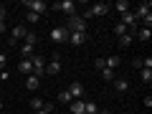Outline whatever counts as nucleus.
<instances>
[{"label": "nucleus", "mask_w": 152, "mask_h": 114, "mask_svg": "<svg viewBox=\"0 0 152 114\" xmlns=\"http://www.w3.org/2000/svg\"><path fill=\"white\" fill-rule=\"evenodd\" d=\"M64 28L69 33H86V20H84L81 15H76V13H74V15H69V20H66Z\"/></svg>", "instance_id": "1"}, {"label": "nucleus", "mask_w": 152, "mask_h": 114, "mask_svg": "<svg viewBox=\"0 0 152 114\" xmlns=\"http://www.w3.org/2000/svg\"><path fill=\"white\" fill-rule=\"evenodd\" d=\"M23 8H26L28 13H36V15H43V13L48 10V5H46L43 0H23Z\"/></svg>", "instance_id": "2"}, {"label": "nucleus", "mask_w": 152, "mask_h": 114, "mask_svg": "<svg viewBox=\"0 0 152 114\" xmlns=\"http://www.w3.org/2000/svg\"><path fill=\"white\" fill-rule=\"evenodd\" d=\"M31 64H33V76H36V79L46 76V61L41 58V56H36V53H33V56H31Z\"/></svg>", "instance_id": "3"}, {"label": "nucleus", "mask_w": 152, "mask_h": 114, "mask_svg": "<svg viewBox=\"0 0 152 114\" xmlns=\"http://www.w3.org/2000/svg\"><path fill=\"white\" fill-rule=\"evenodd\" d=\"M51 41H53V43H64V41H69V31H66L64 26L53 28V31H51Z\"/></svg>", "instance_id": "4"}, {"label": "nucleus", "mask_w": 152, "mask_h": 114, "mask_svg": "<svg viewBox=\"0 0 152 114\" xmlns=\"http://www.w3.org/2000/svg\"><path fill=\"white\" fill-rule=\"evenodd\" d=\"M109 8L112 5H107V3H94V5L89 8V13H91V18H99V15H107Z\"/></svg>", "instance_id": "5"}, {"label": "nucleus", "mask_w": 152, "mask_h": 114, "mask_svg": "<svg viewBox=\"0 0 152 114\" xmlns=\"http://www.w3.org/2000/svg\"><path fill=\"white\" fill-rule=\"evenodd\" d=\"M26 33H28V28H26V26H15V28L10 31V46H15L20 38H26Z\"/></svg>", "instance_id": "6"}, {"label": "nucleus", "mask_w": 152, "mask_h": 114, "mask_svg": "<svg viewBox=\"0 0 152 114\" xmlns=\"http://www.w3.org/2000/svg\"><path fill=\"white\" fill-rule=\"evenodd\" d=\"M56 10H64V13H69V15H74V10H76V3L74 0H61V3H56Z\"/></svg>", "instance_id": "7"}, {"label": "nucleus", "mask_w": 152, "mask_h": 114, "mask_svg": "<svg viewBox=\"0 0 152 114\" xmlns=\"http://www.w3.org/2000/svg\"><path fill=\"white\" fill-rule=\"evenodd\" d=\"M69 94H71L74 99H81V94H84V84H81V81H74V84L69 86Z\"/></svg>", "instance_id": "8"}, {"label": "nucleus", "mask_w": 152, "mask_h": 114, "mask_svg": "<svg viewBox=\"0 0 152 114\" xmlns=\"http://www.w3.org/2000/svg\"><path fill=\"white\" fill-rule=\"evenodd\" d=\"M18 71H20V74H26V76H31V74H33V64H31V58H23L20 64H18Z\"/></svg>", "instance_id": "9"}, {"label": "nucleus", "mask_w": 152, "mask_h": 114, "mask_svg": "<svg viewBox=\"0 0 152 114\" xmlns=\"http://www.w3.org/2000/svg\"><path fill=\"white\" fill-rule=\"evenodd\" d=\"M69 41L74 46H84V41H86V33H69Z\"/></svg>", "instance_id": "10"}, {"label": "nucleus", "mask_w": 152, "mask_h": 114, "mask_svg": "<svg viewBox=\"0 0 152 114\" xmlns=\"http://www.w3.org/2000/svg\"><path fill=\"white\" fill-rule=\"evenodd\" d=\"M122 64V58H119V56H109V58H104V69H117V66H119Z\"/></svg>", "instance_id": "11"}, {"label": "nucleus", "mask_w": 152, "mask_h": 114, "mask_svg": "<svg viewBox=\"0 0 152 114\" xmlns=\"http://www.w3.org/2000/svg\"><path fill=\"white\" fill-rule=\"evenodd\" d=\"M38 84H41V79H36V76H26V89H28V91H36V89H38Z\"/></svg>", "instance_id": "12"}, {"label": "nucleus", "mask_w": 152, "mask_h": 114, "mask_svg": "<svg viewBox=\"0 0 152 114\" xmlns=\"http://www.w3.org/2000/svg\"><path fill=\"white\" fill-rule=\"evenodd\" d=\"M69 112L71 114H81L84 112V102H81V99H74V102L69 104Z\"/></svg>", "instance_id": "13"}, {"label": "nucleus", "mask_w": 152, "mask_h": 114, "mask_svg": "<svg viewBox=\"0 0 152 114\" xmlns=\"http://www.w3.org/2000/svg\"><path fill=\"white\" fill-rule=\"evenodd\" d=\"M58 71H61V61H58V58H53L48 66H46V74H51V76H56Z\"/></svg>", "instance_id": "14"}, {"label": "nucleus", "mask_w": 152, "mask_h": 114, "mask_svg": "<svg viewBox=\"0 0 152 114\" xmlns=\"http://www.w3.org/2000/svg\"><path fill=\"white\" fill-rule=\"evenodd\" d=\"M137 38H140V41H145V43H147V41H150V38H152V31H150V28H137Z\"/></svg>", "instance_id": "15"}, {"label": "nucleus", "mask_w": 152, "mask_h": 114, "mask_svg": "<svg viewBox=\"0 0 152 114\" xmlns=\"http://www.w3.org/2000/svg\"><path fill=\"white\" fill-rule=\"evenodd\" d=\"M132 41H134V36H132V33H124V36H119V46H122V48H129Z\"/></svg>", "instance_id": "16"}, {"label": "nucleus", "mask_w": 152, "mask_h": 114, "mask_svg": "<svg viewBox=\"0 0 152 114\" xmlns=\"http://www.w3.org/2000/svg\"><path fill=\"white\" fill-rule=\"evenodd\" d=\"M114 89H117V91H127V89H129V81H127V79H114Z\"/></svg>", "instance_id": "17"}, {"label": "nucleus", "mask_w": 152, "mask_h": 114, "mask_svg": "<svg viewBox=\"0 0 152 114\" xmlns=\"http://www.w3.org/2000/svg\"><path fill=\"white\" fill-rule=\"evenodd\" d=\"M58 102H61V104H66V107H69V104L74 102V96H71V94H69V89H64V91L58 94Z\"/></svg>", "instance_id": "18"}, {"label": "nucleus", "mask_w": 152, "mask_h": 114, "mask_svg": "<svg viewBox=\"0 0 152 114\" xmlns=\"http://www.w3.org/2000/svg\"><path fill=\"white\" fill-rule=\"evenodd\" d=\"M84 112L86 114H99V107L94 102H84Z\"/></svg>", "instance_id": "19"}, {"label": "nucleus", "mask_w": 152, "mask_h": 114, "mask_svg": "<svg viewBox=\"0 0 152 114\" xmlns=\"http://www.w3.org/2000/svg\"><path fill=\"white\" fill-rule=\"evenodd\" d=\"M114 8H117V10H119V15H122V13L129 10V3H127V0H117V3H114Z\"/></svg>", "instance_id": "20"}, {"label": "nucleus", "mask_w": 152, "mask_h": 114, "mask_svg": "<svg viewBox=\"0 0 152 114\" xmlns=\"http://www.w3.org/2000/svg\"><path fill=\"white\" fill-rule=\"evenodd\" d=\"M102 79H104V81H114L117 76H114V71H112V69H102Z\"/></svg>", "instance_id": "21"}, {"label": "nucleus", "mask_w": 152, "mask_h": 114, "mask_svg": "<svg viewBox=\"0 0 152 114\" xmlns=\"http://www.w3.org/2000/svg\"><path fill=\"white\" fill-rule=\"evenodd\" d=\"M140 76H142V81H145V84H150L152 81V69H142Z\"/></svg>", "instance_id": "22"}, {"label": "nucleus", "mask_w": 152, "mask_h": 114, "mask_svg": "<svg viewBox=\"0 0 152 114\" xmlns=\"http://www.w3.org/2000/svg\"><path fill=\"white\" fill-rule=\"evenodd\" d=\"M20 56H23V58H31V56H33V46L23 43V48H20Z\"/></svg>", "instance_id": "23"}, {"label": "nucleus", "mask_w": 152, "mask_h": 114, "mask_svg": "<svg viewBox=\"0 0 152 114\" xmlns=\"http://www.w3.org/2000/svg\"><path fill=\"white\" fill-rule=\"evenodd\" d=\"M36 41H38V36H36L33 31H28V33H26V43H28V46H36Z\"/></svg>", "instance_id": "24"}, {"label": "nucleus", "mask_w": 152, "mask_h": 114, "mask_svg": "<svg viewBox=\"0 0 152 114\" xmlns=\"http://www.w3.org/2000/svg\"><path fill=\"white\" fill-rule=\"evenodd\" d=\"M53 112V104H48V102H43V109H38L36 114H51Z\"/></svg>", "instance_id": "25"}, {"label": "nucleus", "mask_w": 152, "mask_h": 114, "mask_svg": "<svg viewBox=\"0 0 152 114\" xmlns=\"http://www.w3.org/2000/svg\"><path fill=\"white\" fill-rule=\"evenodd\" d=\"M114 33H117V36H124V33H129V31H127L122 23H117V26H114Z\"/></svg>", "instance_id": "26"}, {"label": "nucleus", "mask_w": 152, "mask_h": 114, "mask_svg": "<svg viewBox=\"0 0 152 114\" xmlns=\"http://www.w3.org/2000/svg\"><path fill=\"white\" fill-rule=\"evenodd\" d=\"M31 109H43V102H41V99H31Z\"/></svg>", "instance_id": "27"}, {"label": "nucleus", "mask_w": 152, "mask_h": 114, "mask_svg": "<svg viewBox=\"0 0 152 114\" xmlns=\"http://www.w3.org/2000/svg\"><path fill=\"white\" fill-rule=\"evenodd\" d=\"M38 18H41V15H36V13H26V20L28 23H38Z\"/></svg>", "instance_id": "28"}, {"label": "nucleus", "mask_w": 152, "mask_h": 114, "mask_svg": "<svg viewBox=\"0 0 152 114\" xmlns=\"http://www.w3.org/2000/svg\"><path fill=\"white\" fill-rule=\"evenodd\" d=\"M142 69H152V58H150V56H147V58L142 61Z\"/></svg>", "instance_id": "29"}, {"label": "nucleus", "mask_w": 152, "mask_h": 114, "mask_svg": "<svg viewBox=\"0 0 152 114\" xmlns=\"http://www.w3.org/2000/svg\"><path fill=\"white\" fill-rule=\"evenodd\" d=\"M8 79H10V74L8 71H0V81H8Z\"/></svg>", "instance_id": "30"}, {"label": "nucleus", "mask_w": 152, "mask_h": 114, "mask_svg": "<svg viewBox=\"0 0 152 114\" xmlns=\"http://www.w3.org/2000/svg\"><path fill=\"white\" fill-rule=\"evenodd\" d=\"M5 15H8V13H5V8H0V20H3V23H5Z\"/></svg>", "instance_id": "31"}, {"label": "nucleus", "mask_w": 152, "mask_h": 114, "mask_svg": "<svg viewBox=\"0 0 152 114\" xmlns=\"http://www.w3.org/2000/svg\"><path fill=\"white\" fill-rule=\"evenodd\" d=\"M3 66H5V56L0 53V69H3Z\"/></svg>", "instance_id": "32"}, {"label": "nucleus", "mask_w": 152, "mask_h": 114, "mask_svg": "<svg viewBox=\"0 0 152 114\" xmlns=\"http://www.w3.org/2000/svg\"><path fill=\"white\" fill-rule=\"evenodd\" d=\"M0 33H5V23L3 20H0Z\"/></svg>", "instance_id": "33"}, {"label": "nucleus", "mask_w": 152, "mask_h": 114, "mask_svg": "<svg viewBox=\"0 0 152 114\" xmlns=\"http://www.w3.org/2000/svg\"><path fill=\"white\" fill-rule=\"evenodd\" d=\"M0 109H3V99H0Z\"/></svg>", "instance_id": "34"}, {"label": "nucleus", "mask_w": 152, "mask_h": 114, "mask_svg": "<svg viewBox=\"0 0 152 114\" xmlns=\"http://www.w3.org/2000/svg\"><path fill=\"white\" fill-rule=\"evenodd\" d=\"M81 114H86V112H81Z\"/></svg>", "instance_id": "35"}, {"label": "nucleus", "mask_w": 152, "mask_h": 114, "mask_svg": "<svg viewBox=\"0 0 152 114\" xmlns=\"http://www.w3.org/2000/svg\"><path fill=\"white\" fill-rule=\"evenodd\" d=\"M0 8H3V5H0Z\"/></svg>", "instance_id": "36"}]
</instances>
